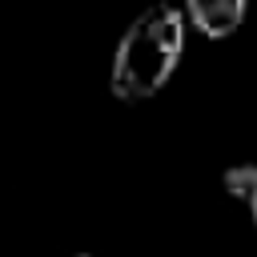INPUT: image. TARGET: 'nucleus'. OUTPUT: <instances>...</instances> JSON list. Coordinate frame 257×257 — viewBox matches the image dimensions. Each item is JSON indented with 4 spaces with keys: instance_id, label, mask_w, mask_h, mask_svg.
Returning a JSON list of instances; mask_svg holds the SVG:
<instances>
[{
    "instance_id": "f257e3e1",
    "label": "nucleus",
    "mask_w": 257,
    "mask_h": 257,
    "mask_svg": "<svg viewBox=\"0 0 257 257\" xmlns=\"http://www.w3.org/2000/svg\"><path fill=\"white\" fill-rule=\"evenodd\" d=\"M185 12L173 4H149L120 36L112 52V96L116 100H149L157 96L185 52Z\"/></svg>"
},
{
    "instance_id": "f03ea898",
    "label": "nucleus",
    "mask_w": 257,
    "mask_h": 257,
    "mask_svg": "<svg viewBox=\"0 0 257 257\" xmlns=\"http://www.w3.org/2000/svg\"><path fill=\"white\" fill-rule=\"evenodd\" d=\"M185 16L209 40L233 36L245 20V0H185Z\"/></svg>"
},
{
    "instance_id": "7ed1b4c3",
    "label": "nucleus",
    "mask_w": 257,
    "mask_h": 257,
    "mask_svg": "<svg viewBox=\"0 0 257 257\" xmlns=\"http://www.w3.org/2000/svg\"><path fill=\"white\" fill-rule=\"evenodd\" d=\"M221 185H225V193H233L237 201L249 205L257 197V165H233V169H225Z\"/></svg>"
},
{
    "instance_id": "20e7f679",
    "label": "nucleus",
    "mask_w": 257,
    "mask_h": 257,
    "mask_svg": "<svg viewBox=\"0 0 257 257\" xmlns=\"http://www.w3.org/2000/svg\"><path fill=\"white\" fill-rule=\"evenodd\" d=\"M249 213H253V225H257V197L249 201Z\"/></svg>"
},
{
    "instance_id": "39448f33",
    "label": "nucleus",
    "mask_w": 257,
    "mask_h": 257,
    "mask_svg": "<svg viewBox=\"0 0 257 257\" xmlns=\"http://www.w3.org/2000/svg\"><path fill=\"white\" fill-rule=\"evenodd\" d=\"M76 257H92V253H76Z\"/></svg>"
}]
</instances>
